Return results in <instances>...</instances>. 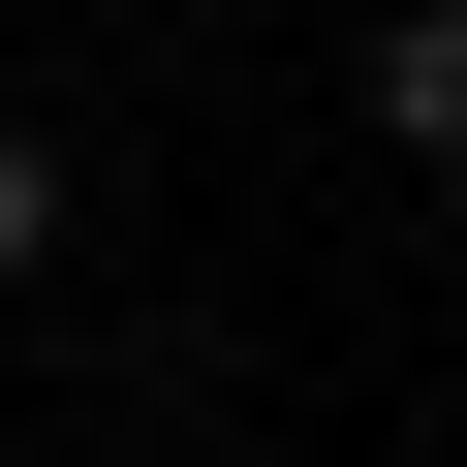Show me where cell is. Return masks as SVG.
Here are the masks:
<instances>
[{
  "instance_id": "obj_1",
  "label": "cell",
  "mask_w": 467,
  "mask_h": 467,
  "mask_svg": "<svg viewBox=\"0 0 467 467\" xmlns=\"http://www.w3.org/2000/svg\"><path fill=\"white\" fill-rule=\"evenodd\" d=\"M374 156H405V187H467V0H405V32H374Z\"/></svg>"
},
{
  "instance_id": "obj_2",
  "label": "cell",
  "mask_w": 467,
  "mask_h": 467,
  "mask_svg": "<svg viewBox=\"0 0 467 467\" xmlns=\"http://www.w3.org/2000/svg\"><path fill=\"white\" fill-rule=\"evenodd\" d=\"M0 281H63V125H0Z\"/></svg>"
}]
</instances>
